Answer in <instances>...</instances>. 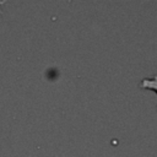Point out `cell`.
I'll return each instance as SVG.
<instances>
[{"instance_id":"obj_1","label":"cell","mask_w":157,"mask_h":157,"mask_svg":"<svg viewBox=\"0 0 157 157\" xmlns=\"http://www.w3.org/2000/svg\"><path fill=\"white\" fill-rule=\"evenodd\" d=\"M140 86H142L145 88H150V90L157 91V76L142 78V81L140 82Z\"/></svg>"},{"instance_id":"obj_2","label":"cell","mask_w":157,"mask_h":157,"mask_svg":"<svg viewBox=\"0 0 157 157\" xmlns=\"http://www.w3.org/2000/svg\"><path fill=\"white\" fill-rule=\"evenodd\" d=\"M5 2H6L5 0H0V5H1V4H5Z\"/></svg>"}]
</instances>
